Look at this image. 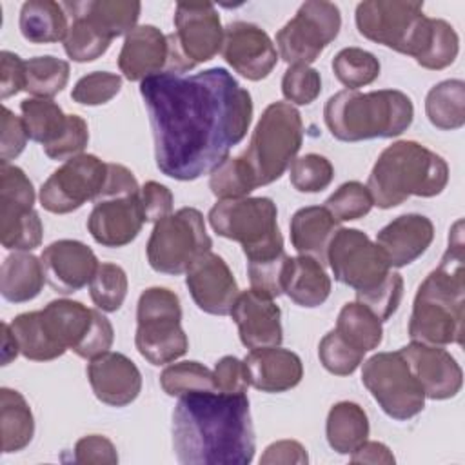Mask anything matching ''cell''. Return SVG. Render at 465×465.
Segmentation results:
<instances>
[{
	"label": "cell",
	"mask_w": 465,
	"mask_h": 465,
	"mask_svg": "<svg viewBox=\"0 0 465 465\" xmlns=\"http://www.w3.org/2000/svg\"><path fill=\"white\" fill-rule=\"evenodd\" d=\"M156 167L180 182L211 173L238 145L252 120L251 93L223 67L162 73L140 82Z\"/></svg>",
	"instance_id": "cell-1"
},
{
	"label": "cell",
	"mask_w": 465,
	"mask_h": 465,
	"mask_svg": "<svg viewBox=\"0 0 465 465\" xmlns=\"http://www.w3.org/2000/svg\"><path fill=\"white\" fill-rule=\"evenodd\" d=\"M173 450L180 463L249 465L256 438L247 394L198 391L173 411Z\"/></svg>",
	"instance_id": "cell-2"
},
{
	"label": "cell",
	"mask_w": 465,
	"mask_h": 465,
	"mask_svg": "<svg viewBox=\"0 0 465 465\" xmlns=\"http://www.w3.org/2000/svg\"><path fill=\"white\" fill-rule=\"evenodd\" d=\"M465 307V251L463 220L449 231V245L440 265L420 283L411 322V341L429 345H449L463 341Z\"/></svg>",
	"instance_id": "cell-3"
},
{
	"label": "cell",
	"mask_w": 465,
	"mask_h": 465,
	"mask_svg": "<svg viewBox=\"0 0 465 465\" xmlns=\"http://www.w3.org/2000/svg\"><path fill=\"white\" fill-rule=\"evenodd\" d=\"M449 182L447 162L414 140H398L385 147L372 165L367 189L374 205L391 209L409 196L432 198Z\"/></svg>",
	"instance_id": "cell-4"
},
{
	"label": "cell",
	"mask_w": 465,
	"mask_h": 465,
	"mask_svg": "<svg viewBox=\"0 0 465 465\" xmlns=\"http://www.w3.org/2000/svg\"><path fill=\"white\" fill-rule=\"evenodd\" d=\"M414 118L411 98L398 89L360 93L343 89L323 107V120L331 134L341 142L394 138L405 133Z\"/></svg>",
	"instance_id": "cell-5"
},
{
	"label": "cell",
	"mask_w": 465,
	"mask_h": 465,
	"mask_svg": "<svg viewBox=\"0 0 465 465\" xmlns=\"http://www.w3.org/2000/svg\"><path fill=\"white\" fill-rule=\"evenodd\" d=\"M303 142L300 111L289 102L267 105L252 131L249 147L240 154L249 165L256 187L276 182L294 162Z\"/></svg>",
	"instance_id": "cell-6"
},
{
	"label": "cell",
	"mask_w": 465,
	"mask_h": 465,
	"mask_svg": "<svg viewBox=\"0 0 465 465\" xmlns=\"http://www.w3.org/2000/svg\"><path fill=\"white\" fill-rule=\"evenodd\" d=\"M276 203L267 196L218 200L209 211V223L220 236L238 242L251 260L283 252Z\"/></svg>",
	"instance_id": "cell-7"
},
{
	"label": "cell",
	"mask_w": 465,
	"mask_h": 465,
	"mask_svg": "<svg viewBox=\"0 0 465 465\" xmlns=\"http://www.w3.org/2000/svg\"><path fill=\"white\" fill-rule=\"evenodd\" d=\"M134 345L153 365H167L189 349L182 329L180 298L167 287L145 289L136 305Z\"/></svg>",
	"instance_id": "cell-8"
},
{
	"label": "cell",
	"mask_w": 465,
	"mask_h": 465,
	"mask_svg": "<svg viewBox=\"0 0 465 465\" xmlns=\"http://www.w3.org/2000/svg\"><path fill=\"white\" fill-rule=\"evenodd\" d=\"M354 18L361 36L414 60L430 35V18L423 15V2L367 0L356 5Z\"/></svg>",
	"instance_id": "cell-9"
},
{
	"label": "cell",
	"mask_w": 465,
	"mask_h": 465,
	"mask_svg": "<svg viewBox=\"0 0 465 465\" xmlns=\"http://www.w3.org/2000/svg\"><path fill=\"white\" fill-rule=\"evenodd\" d=\"M42 325L51 341L62 351L93 360L107 352L114 340L111 322L96 309L76 300H53L40 311Z\"/></svg>",
	"instance_id": "cell-10"
},
{
	"label": "cell",
	"mask_w": 465,
	"mask_h": 465,
	"mask_svg": "<svg viewBox=\"0 0 465 465\" xmlns=\"http://www.w3.org/2000/svg\"><path fill=\"white\" fill-rule=\"evenodd\" d=\"M211 247L203 214L194 207H182L154 223L147 242V262L156 272L182 274Z\"/></svg>",
	"instance_id": "cell-11"
},
{
	"label": "cell",
	"mask_w": 465,
	"mask_h": 465,
	"mask_svg": "<svg viewBox=\"0 0 465 465\" xmlns=\"http://www.w3.org/2000/svg\"><path fill=\"white\" fill-rule=\"evenodd\" d=\"M361 381L392 420L414 418L425 407L423 389L400 351L378 352L365 360Z\"/></svg>",
	"instance_id": "cell-12"
},
{
	"label": "cell",
	"mask_w": 465,
	"mask_h": 465,
	"mask_svg": "<svg viewBox=\"0 0 465 465\" xmlns=\"http://www.w3.org/2000/svg\"><path fill=\"white\" fill-rule=\"evenodd\" d=\"M341 15L336 4L309 0L276 33L278 56L289 65H309L338 36Z\"/></svg>",
	"instance_id": "cell-13"
},
{
	"label": "cell",
	"mask_w": 465,
	"mask_h": 465,
	"mask_svg": "<svg viewBox=\"0 0 465 465\" xmlns=\"http://www.w3.org/2000/svg\"><path fill=\"white\" fill-rule=\"evenodd\" d=\"M327 263L334 280L356 292L374 289L391 272L380 247L360 229L340 227L334 232L327 247Z\"/></svg>",
	"instance_id": "cell-14"
},
{
	"label": "cell",
	"mask_w": 465,
	"mask_h": 465,
	"mask_svg": "<svg viewBox=\"0 0 465 465\" xmlns=\"http://www.w3.org/2000/svg\"><path fill=\"white\" fill-rule=\"evenodd\" d=\"M107 163L94 154H78L65 160L40 187V203L54 214H67L85 202H96L104 191Z\"/></svg>",
	"instance_id": "cell-15"
},
{
	"label": "cell",
	"mask_w": 465,
	"mask_h": 465,
	"mask_svg": "<svg viewBox=\"0 0 465 465\" xmlns=\"http://www.w3.org/2000/svg\"><path fill=\"white\" fill-rule=\"evenodd\" d=\"M222 56L238 74L252 82L267 78L278 64V51L269 35L243 20L223 27Z\"/></svg>",
	"instance_id": "cell-16"
},
{
	"label": "cell",
	"mask_w": 465,
	"mask_h": 465,
	"mask_svg": "<svg viewBox=\"0 0 465 465\" xmlns=\"http://www.w3.org/2000/svg\"><path fill=\"white\" fill-rule=\"evenodd\" d=\"M174 36L183 56L196 67L222 51L223 27L211 2H180L174 9Z\"/></svg>",
	"instance_id": "cell-17"
},
{
	"label": "cell",
	"mask_w": 465,
	"mask_h": 465,
	"mask_svg": "<svg viewBox=\"0 0 465 465\" xmlns=\"http://www.w3.org/2000/svg\"><path fill=\"white\" fill-rule=\"evenodd\" d=\"M185 285L198 309L214 316L231 314L240 294L232 271L222 256L211 251L185 271Z\"/></svg>",
	"instance_id": "cell-18"
},
{
	"label": "cell",
	"mask_w": 465,
	"mask_h": 465,
	"mask_svg": "<svg viewBox=\"0 0 465 465\" xmlns=\"http://www.w3.org/2000/svg\"><path fill=\"white\" fill-rule=\"evenodd\" d=\"M400 352L407 360L414 378L423 389L425 398L449 400L454 398L463 385V372L456 358L441 345L411 341Z\"/></svg>",
	"instance_id": "cell-19"
},
{
	"label": "cell",
	"mask_w": 465,
	"mask_h": 465,
	"mask_svg": "<svg viewBox=\"0 0 465 465\" xmlns=\"http://www.w3.org/2000/svg\"><path fill=\"white\" fill-rule=\"evenodd\" d=\"M49 285L60 294H71L91 283L98 258L91 247L78 240H56L40 254Z\"/></svg>",
	"instance_id": "cell-20"
},
{
	"label": "cell",
	"mask_w": 465,
	"mask_h": 465,
	"mask_svg": "<svg viewBox=\"0 0 465 465\" xmlns=\"http://www.w3.org/2000/svg\"><path fill=\"white\" fill-rule=\"evenodd\" d=\"M231 318L238 325V334L247 349L278 347L283 340L282 311L274 298L254 289L238 294Z\"/></svg>",
	"instance_id": "cell-21"
},
{
	"label": "cell",
	"mask_w": 465,
	"mask_h": 465,
	"mask_svg": "<svg viewBox=\"0 0 465 465\" xmlns=\"http://www.w3.org/2000/svg\"><path fill=\"white\" fill-rule=\"evenodd\" d=\"M143 223L145 218L138 193L96 202L87 218V231L104 247H124L138 236Z\"/></svg>",
	"instance_id": "cell-22"
},
{
	"label": "cell",
	"mask_w": 465,
	"mask_h": 465,
	"mask_svg": "<svg viewBox=\"0 0 465 465\" xmlns=\"http://www.w3.org/2000/svg\"><path fill=\"white\" fill-rule=\"evenodd\" d=\"M87 378L94 396L111 407L133 403L142 391V374L134 361L122 352H104L87 365Z\"/></svg>",
	"instance_id": "cell-23"
},
{
	"label": "cell",
	"mask_w": 465,
	"mask_h": 465,
	"mask_svg": "<svg viewBox=\"0 0 465 465\" xmlns=\"http://www.w3.org/2000/svg\"><path fill=\"white\" fill-rule=\"evenodd\" d=\"M171 49L167 35L154 25H136L125 35L118 54V67L131 82H142L149 76L169 73Z\"/></svg>",
	"instance_id": "cell-24"
},
{
	"label": "cell",
	"mask_w": 465,
	"mask_h": 465,
	"mask_svg": "<svg viewBox=\"0 0 465 465\" xmlns=\"http://www.w3.org/2000/svg\"><path fill=\"white\" fill-rule=\"evenodd\" d=\"M434 225L418 213H409L389 222L376 234V245L391 267H405L418 260L432 243Z\"/></svg>",
	"instance_id": "cell-25"
},
{
	"label": "cell",
	"mask_w": 465,
	"mask_h": 465,
	"mask_svg": "<svg viewBox=\"0 0 465 465\" xmlns=\"http://www.w3.org/2000/svg\"><path fill=\"white\" fill-rule=\"evenodd\" d=\"M249 383L262 392H285L303 378V365L296 352L278 347L252 349L245 358Z\"/></svg>",
	"instance_id": "cell-26"
},
{
	"label": "cell",
	"mask_w": 465,
	"mask_h": 465,
	"mask_svg": "<svg viewBox=\"0 0 465 465\" xmlns=\"http://www.w3.org/2000/svg\"><path fill=\"white\" fill-rule=\"evenodd\" d=\"M69 16L85 18L98 33L109 40L127 35L136 27L142 4L136 0H87L62 2Z\"/></svg>",
	"instance_id": "cell-27"
},
{
	"label": "cell",
	"mask_w": 465,
	"mask_h": 465,
	"mask_svg": "<svg viewBox=\"0 0 465 465\" xmlns=\"http://www.w3.org/2000/svg\"><path fill=\"white\" fill-rule=\"evenodd\" d=\"M291 243L298 254L327 263V247L340 229V222L320 205L302 207L291 218Z\"/></svg>",
	"instance_id": "cell-28"
},
{
	"label": "cell",
	"mask_w": 465,
	"mask_h": 465,
	"mask_svg": "<svg viewBox=\"0 0 465 465\" xmlns=\"http://www.w3.org/2000/svg\"><path fill=\"white\" fill-rule=\"evenodd\" d=\"M283 292L300 307H318L331 294V278L325 267L311 256H294L287 260L283 276Z\"/></svg>",
	"instance_id": "cell-29"
},
{
	"label": "cell",
	"mask_w": 465,
	"mask_h": 465,
	"mask_svg": "<svg viewBox=\"0 0 465 465\" xmlns=\"http://www.w3.org/2000/svg\"><path fill=\"white\" fill-rule=\"evenodd\" d=\"M45 272L40 258L18 251L9 254L0 269V292L11 303H24L36 298L44 287Z\"/></svg>",
	"instance_id": "cell-30"
},
{
	"label": "cell",
	"mask_w": 465,
	"mask_h": 465,
	"mask_svg": "<svg viewBox=\"0 0 465 465\" xmlns=\"http://www.w3.org/2000/svg\"><path fill=\"white\" fill-rule=\"evenodd\" d=\"M20 33L31 44L64 42L69 24L62 4L53 0H27L22 4L18 18Z\"/></svg>",
	"instance_id": "cell-31"
},
{
	"label": "cell",
	"mask_w": 465,
	"mask_h": 465,
	"mask_svg": "<svg viewBox=\"0 0 465 465\" xmlns=\"http://www.w3.org/2000/svg\"><path fill=\"white\" fill-rule=\"evenodd\" d=\"M329 447L338 454H351L369 436V418L354 401H338L331 407L325 423Z\"/></svg>",
	"instance_id": "cell-32"
},
{
	"label": "cell",
	"mask_w": 465,
	"mask_h": 465,
	"mask_svg": "<svg viewBox=\"0 0 465 465\" xmlns=\"http://www.w3.org/2000/svg\"><path fill=\"white\" fill-rule=\"evenodd\" d=\"M0 434L2 452H18L25 449L35 434V418L25 398L15 391L0 389Z\"/></svg>",
	"instance_id": "cell-33"
},
{
	"label": "cell",
	"mask_w": 465,
	"mask_h": 465,
	"mask_svg": "<svg viewBox=\"0 0 465 465\" xmlns=\"http://www.w3.org/2000/svg\"><path fill=\"white\" fill-rule=\"evenodd\" d=\"M429 122L441 131H454L465 124V82L458 78L443 80L430 87L425 98Z\"/></svg>",
	"instance_id": "cell-34"
},
{
	"label": "cell",
	"mask_w": 465,
	"mask_h": 465,
	"mask_svg": "<svg viewBox=\"0 0 465 465\" xmlns=\"http://www.w3.org/2000/svg\"><path fill=\"white\" fill-rule=\"evenodd\" d=\"M334 329L361 352L376 349L383 338L381 320L360 302H349L341 307Z\"/></svg>",
	"instance_id": "cell-35"
},
{
	"label": "cell",
	"mask_w": 465,
	"mask_h": 465,
	"mask_svg": "<svg viewBox=\"0 0 465 465\" xmlns=\"http://www.w3.org/2000/svg\"><path fill=\"white\" fill-rule=\"evenodd\" d=\"M27 136L42 147L54 142L67 124V114L51 98H25L20 102Z\"/></svg>",
	"instance_id": "cell-36"
},
{
	"label": "cell",
	"mask_w": 465,
	"mask_h": 465,
	"mask_svg": "<svg viewBox=\"0 0 465 465\" xmlns=\"http://www.w3.org/2000/svg\"><path fill=\"white\" fill-rule=\"evenodd\" d=\"M9 325L24 358L33 361H49L64 354L47 336L40 320V311L22 312L13 318Z\"/></svg>",
	"instance_id": "cell-37"
},
{
	"label": "cell",
	"mask_w": 465,
	"mask_h": 465,
	"mask_svg": "<svg viewBox=\"0 0 465 465\" xmlns=\"http://www.w3.org/2000/svg\"><path fill=\"white\" fill-rule=\"evenodd\" d=\"M69 80V64L53 54L35 56L25 60L24 91L35 98H53Z\"/></svg>",
	"instance_id": "cell-38"
},
{
	"label": "cell",
	"mask_w": 465,
	"mask_h": 465,
	"mask_svg": "<svg viewBox=\"0 0 465 465\" xmlns=\"http://www.w3.org/2000/svg\"><path fill=\"white\" fill-rule=\"evenodd\" d=\"M331 65L334 76L352 91L372 84L380 76V60L361 47H345L338 51Z\"/></svg>",
	"instance_id": "cell-39"
},
{
	"label": "cell",
	"mask_w": 465,
	"mask_h": 465,
	"mask_svg": "<svg viewBox=\"0 0 465 465\" xmlns=\"http://www.w3.org/2000/svg\"><path fill=\"white\" fill-rule=\"evenodd\" d=\"M44 227L35 209L0 214V240L5 249L33 251L42 243Z\"/></svg>",
	"instance_id": "cell-40"
},
{
	"label": "cell",
	"mask_w": 465,
	"mask_h": 465,
	"mask_svg": "<svg viewBox=\"0 0 465 465\" xmlns=\"http://www.w3.org/2000/svg\"><path fill=\"white\" fill-rule=\"evenodd\" d=\"M160 385L167 396H183L198 391H216L214 374L198 361L167 365L160 374Z\"/></svg>",
	"instance_id": "cell-41"
},
{
	"label": "cell",
	"mask_w": 465,
	"mask_h": 465,
	"mask_svg": "<svg viewBox=\"0 0 465 465\" xmlns=\"http://www.w3.org/2000/svg\"><path fill=\"white\" fill-rule=\"evenodd\" d=\"M209 189L218 200L243 198L256 189L254 176L242 156L225 158L211 171Z\"/></svg>",
	"instance_id": "cell-42"
},
{
	"label": "cell",
	"mask_w": 465,
	"mask_h": 465,
	"mask_svg": "<svg viewBox=\"0 0 465 465\" xmlns=\"http://www.w3.org/2000/svg\"><path fill=\"white\" fill-rule=\"evenodd\" d=\"M458 51H460V38L454 27L447 20L430 18V35L425 49L416 58V62L425 69L440 71L449 67L456 60Z\"/></svg>",
	"instance_id": "cell-43"
},
{
	"label": "cell",
	"mask_w": 465,
	"mask_h": 465,
	"mask_svg": "<svg viewBox=\"0 0 465 465\" xmlns=\"http://www.w3.org/2000/svg\"><path fill=\"white\" fill-rule=\"evenodd\" d=\"M127 274L116 263H100L91 283L89 294L93 303L104 312H114L127 296Z\"/></svg>",
	"instance_id": "cell-44"
},
{
	"label": "cell",
	"mask_w": 465,
	"mask_h": 465,
	"mask_svg": "<svg viewBox=\"0 0 465 465\" xmlns=\"http://www.w3.org/2000/svg\"><path fill=\"white\" fill-rule=\"evenodd\" d=\"M111 45V40L98 33L85 18L71 16L69 31L64 38V51L74 62H93Z\"/></svg>",
	"instance_id": "cell-45"
},
{
	"label": "cell",
	"mask_w": 465,
	"mask_h": 465,
	"mask_svg": "<svg viewBox=\"0 0 465 465\" xmlns=\"http://www.w3.org/2000/svg\"><path fill=\"white\" fill-rule=\"evenodd\" d=\"M374 202L372 196L361 182L351 180L341 183L327 200L325 209L338 220V222H351L363 218L371 213Z\"/></svg>",
	"instance_id": "cell-46"
},
{
	"label": "cell",
	"mask_w": 465,
	"mask_h": 465,
	"mask_svg": "<svg viewBox=\"0 0 465 465\" xmlns=\"http://www.w3.org/2000/svg\"><path fill=\"white\" fill-rule=\"evenodd\" d=\"M35 189L27 174L7 162L0 163V213L33 209Z\"/></svg>",
	"instance_id": "cell-47"
},
{
	"label": "cell",
	"mask_w": 465,
	"mask_h": 465,
	"mask_svg": "<svg viewBox=\"0 0 465 465\" xmlns=\"http://www.w3.org/2000/svg\"><path fill=\"white\" fill-rule=\"evenodd\" d=\"M289 173L292 187L300 193H320L329 187L334 178L332 163L325 156L316 153L294 158Z\"/></svg>",
	"instance_id": "cell-48"
},
{
	"label": "cell",
	"mask_w": 465,
	"mask_h": 465,
	"mask_svg": "<svg viewBox=\"0 0 465 465\" xmlns=\"http://www.w3.org/2000/svg\"><path fill=\"white\" fill-rule=\"evenodd\" d=\"M318 356L322 365L336 376H349L352 374L358 365L363 361L365 352L352 347L349 341H345L336 329L329 331L320 345H318Z\"/></svg>",
	"instance_id": "cell-49"
},
{
	"label": "cell",
	"mask_w": 465,
	"mask_h": 465,
	"mask_svg": "<svg viewBox=\"0 0 465 465\" xmlns=\"http://www.w3.org/2000/svg\"><path fill=\"white\" fill-rule=\"evenodd\" d=\"M122 89V76L109 71H93L82 76L73 91L71 98L82 105H102L113 100Z\"/></svg>",
	"instance_id": "cell-50"
},
{
	"label": "cell",
	"mask_w": 465,
	"mask_h": 465,
	"mask_svg": "<svg viewBox=\"0 0 465 465\" xmlns=\"http://www.w3.org/2000/svg\"><path fill=\"white\" fill-rule=\"evenodd\" d=\"M282 93L289 104L309 105L322 93V76L311 65H289L282 78Z\"/></svg>",
	"instance_id": "cell-51"
},
{
	"label": "cell",
	"mask_w": 465,
	"mask_h": 465,
	"mask_svg": "<svg viewBox=\"0 0 465 465\" xmlns=\"http://www.w3.org/2000/svg\"><path fill=\"white\" fill-rule=\"evenodd\" d=\"M403 298V278L400 272L391 271L387 278L371 291L356 292V302L369 307L381 322L389 320L400 307Z\"/></svg>",
	"instance_id": "cell-52"
},
{
	"label": "cell",
	"mask_w": 465,
	"mask_h": 465,
	"mask_svg": "<svg viewBox=\"0 0 465 465\" xmlns=\"http://www.w3.org/2000/svg\"><path fill=\"white\" fill-rule=\"evenodd\" d=\"M287 260H289V256L283 251L271 258L247 262V274H249L251 289H254L262 294H267L271 298L283 294V276H285Z\"/></svg>",
	"instance_id": "cell-53"
},
{
	"label": "cell",
	"mask_w": 465,
	"mask_h": 465,
	"mask_svg": "<svg viewBox=\"0 0 465 465\" xmlns=\"http://www.w3.org/2000/svg\"><path fill=\"white\" fill-rule=\"evenodd\" d=\"M89 142L87 122L78 114H67V124L60 136L49 145L42 147L51 160H69L82 154Z\"/></svg>",
	"instance_id": "cell-54"
},
{
	"label": "cell",
	"mask_w": 465,
	"mask_h": 465,
	"mask_svg": "<svg viewBox=\"0 0 465 465\" xmlns=\"http://www.w3.org/2000/svg\"><path fill=\"white\" fill-rule=\"evenodd\" d=\"M214 383L216 391L227 394H245L249 383V372L243 360L236 356H223L214 365Z\"/></svg>",
	"instance_id": "cell-55"
},
{
	"label": "cell",
	"mask_w": 465,
	"mask_h": 465,
	"mask_svg": "<svg viewBox=\"0 0 465 465\" xmlns=\"http://www.w3.org/2000/svg\"><path fill=\"white\" fill-rule=\"evenodd\" d=\"M27 129L22 116H16L9 107H2V140H0V158L2 162L15 160L27 143Z\"/></svg>",
	"instance_id": "cell-56"
},
{
	"label": "cell",
	"mask_w": 465,
	"mask_h": 465,
	"mask_svg": "<svg viewBox=\"0 0 465 465\" xmlns=\"http://www.w3.org/2000/svg\"><path fill=\"white\" fill-rule=\"evenodd\" d=\"M173 193L160 182L149 180L140 187V203L143 218L149 223H156L173 213Z\"/></svg>",
	"instance_id": "cell-57"
},
{
	"label": "cell",
	"mask_w": 465,
	"mask_h": 465,
	"mask_svg": "<svg viewBox=\"0 0 465 465\" xmlns=\"http://www.w3.org/2000/svg\"><path fill=\"white\" fill-rule=\"evenodd\" d=\"M73 461L114 465L118 463V454H116V447L109 438L100 434H89L76 441L73 450Z\"/></svg>",
	"instance_id": "cell-58"
},
{
	"label": "cell",
	"mask_w": 465,
	"mask_h": 465,
	"mask_svg": "<svg viewBox=\"0 0 465 465\" xmlns=\"http://www.w3.org/2000/svg\"><path fill=\"white\" fill-rule=\"evenodd\" d=\"M25 85V62L11 53H0V96L2 100L24 91Z\"/></svg>",
	"instance_id": "cell-59"
},
{
	"label": "cell",
	"mask_w": 465,
	"mask_h": 465,
	"mask_svg": "<svg viewBox=\"0 0 465 465\" xmlns=\"http://www.w3.org/2000/svg\"><path fill=\"white\" fill-rule=\"evenodd\" d=\"M140 193V185L134 178V174L120 163H107V176H105V185L100 194V200L107 198H120V196H133ZM94 202V203H96Z\"/></svg>",
	"instance_id": "cell-60"
},
{
	"label": "cell",
	"mask_w": 465,
	"mask_h": 465,
	"mask_svg": "<svg viewBox=\"0 0 465 465\" xmlns=\"http://www.w3.org/2000/svg\"><path fill=\"white\" fill-rule=\"evenodd\" d=\"M307 449L296 440H280L271 443L260 458L262 465H305Z\"/></svg>",
	"instance_id": "cell-61"
},
{
	"label": "cell",
	"mask_w": 465,
	"mask_h": 465,
	"mask_svg": "<svg viewBox=\"0 0 465 465\" xmlns=\"http://www.w3.org/2000/svg\"><path fill=\"white\" fill-rule=\"evenodd\" d=\"M351 461L352 463H372V465H376V463L392 465L396 460L385 443L365 440L358 449H354L351 452Z\"/></svg>",
	"instance_id": "cell-62"
},
{
	"label": "cell",
	"mask_w": 465,
	"mask_h": 465,
	"mask_svg": "<svg viewBox=\"0 0 465 465\" xmlns=\"http://www.w3.org/2000/svg\"><path fill=\"white\" fill-rule=\"evenodd\" d=\"M20 352L18 341L11 331L9 323H2V365L11 363Z\"/></svg>",
	"instance_id": "cell-63"
}]
</instances>
